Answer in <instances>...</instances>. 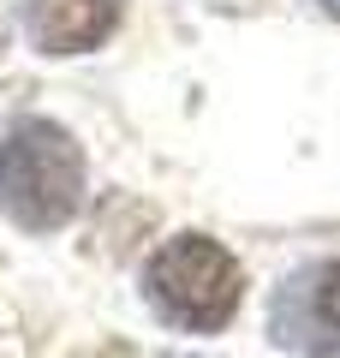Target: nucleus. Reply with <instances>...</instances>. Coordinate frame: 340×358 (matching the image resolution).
<instances>
[{"label":"nucleus","instance_id":"obj_4","mask_svg":"<svg viewBox=\"0 0 340 358\" xmlns=\"http://www.w3.org/2000/svg\"><path fill=\"white\" fill-rule=\"evenodd\" d=\"M126 0H24V36L36 54H90L120 30Z\"/></svg>","mask_w":340,"mask_h":358},{"label":"nucleus","instance_id":"obj_1","mask_svg":"<svg viewBox=\"0 0 340 358\" xmlns=\"http://www.w3.org/2000/svg\"><path fill=\"white\" fill-rule=\"evenodd\" d=\"M84 203V150L54 120H18L0 143V215L18 233H60Z\"/></svg>","mask_w":340,"mask_h":358},{"label":"nucleus","instance_id":"obj_5","mask_svg":"<svg viewBox=\"0 0 340 358\" xmlns=\"http://www.w3.org/2000/svg\"><path fill=\"white\" fill-rule=\"evenodd\" d=\"M316 6H323V13H334V18H340V0H316Z\"/></svg>","mask_w":340,"mask_h":358},{"label":"nucleus","instance_id":"obj_3","mask_svg":"<svg viewBox=\"0 0 340 358\" xmlns=\"http://www.w3.org/2000/svg\"><path fill=\"white\" fill-rule=\"evenodd\" d=\"M269 341L299 358L340 352V257L299 263L269 299Z\"/></svg>","mask_w":340,"mask_h":358},{"label":"nucleus","instance_id":"obj_2","mask_svg":"<svg viewBox=\"0 0 340 358\" xmlns=\"http://www.w3.org/2000/svg\"><path fill=\"white\" fill-rule=\"evenodd\" d=\"M143 299L155 317L185 334H215L233 322L245 299V268L239 257L215 245L209 233H173L162 251L143 263Z\"/></svg>","mask_w":340,"mask_h":358},{"label":"nucleus","instance_id":"obj_6","mask_svg":"<svg viewBox=\"0 0 340 358\" xmlns=\"http://www.w3.org/2000/svg\"><path fill=\"white\" fill-rule=\"evenodd\" d=\"M185 358H191V352H185Z\"/></svg>","mask_w":340,"mask_h":358}]
</instances>
